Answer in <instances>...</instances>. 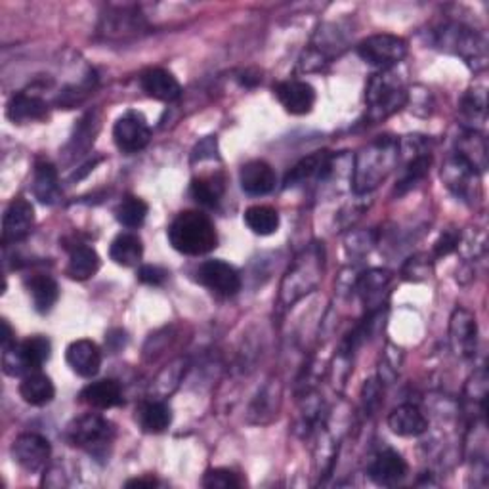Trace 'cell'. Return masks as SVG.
Listing matches in <instances>:
<instances>
[{"label": "cell", "instance_id": "27", "mask_svg": "<svg viewBox=\"0 0 489 489\" xmlns=\"http://www.w3.org/2000/svg\"><path fill=\"white\" fill-rule=\"evenodd\" d=\"M100 270V256L88 244H77L69 254L68 275L77 281H87Z\"/></svg>", "mask_w": 489, "mask_h": 489}, {"label": "cell", "instance_id": "18", "mask_svg": "<svg viewBox=\"0 0 489 489\" xmlns=\"http://www.w3.org/2000/svg\"><path fill=\"white\" fill-rule=\"evenodd\" d=\"M6 117L14 125L44 121L48 117V106L44 100H41L39 96L20 92L10 97V102L6 106Z\"/></svg>", "mask_w": 489, "mask_h": 489}, {"label": "cell", "instance_id": "20", "mask_svg": "<svg viewBox=\"0 0 489 489\" xmlns=\"http://www.w3.org/2000/svg\"><path fill=\"white\" fill-rule=\"evenodd\" d=\"M388 427L398 436L411 438V436H420L422 432H427L429 420L420 413L419 407L407 403L390 413Z\"/></svg>", "mask_w": 489, "mask_h": 489}, {"label": "cell", "instance_id": "3", "mask_svg": "<svg viewBox=\"0 0 489 489\" xmlns=\"http://www.w3.org/2000/svg\"><path fill=\"white\" fill-rule=\"evenodd\" d=\"M65 436L75 447L88 451L94 457H102L115 439V429L107 419L87 413L71 422Z\"/></svg>", "mask_w": 489, "mask_h": 489}, {"label": "cell", "instance_id": "1", "mask_svg": "<svg viewBox=\"0 0 489 489\" xmlns=\"http://www.w3.org/2000/svg\"><path fill=\"white\" fill-rule=\"evenodd\" d=\"M169 241L172 249L188 256H201L217 249V227L207 215L199 210H184L169 227Z\"/></svg>", "mask_w": 489, "mask_h": 489}, {"label": "cell", "instance_id": "36", "mask_svg": "<svg viewBox=\"0 0 489 489\" xmlns=\"http://www.w3.org/2000/svg\"><path fill=\"white\" fill-rule=\"evenodd\" d=\"M457 244H459L457 234L447 232V234H444L442 237L438 239V243H436V254L438 256H446V254H449V253H453L455 249H457Z\"/></svg>", "mask_w": 489, "mask_h": 489}, {"label": "cell", "instance_id": "33", "mask_svg": "<svg viewBox=\"0 0 489 489\" xmlns=\"http://www.w3.org/2000/svg\"><path fill=\"white\" fill-rule=\"evenodd\" d=\"M388 280H390V275L386 272H371V273H365V277L360 283V289H362L364 295H367L371 299L373 295H377L379 291L386 289Z\"/></svg>", "mask_w": 489, "mask_h": 489}, {"label": "cell", "instance_id": "11", "mask_svg": "<svg viewBox=\"0 0 489 489\" xmlns=\"http://www.w3.org/2000/svg\"><path fill=\"white\" fill-rule=\"evenodd\" d=\"M35 226V210L25 199H14L3 217V243H15L25 239Z\"/></svg>", "mask_w": 489, "mask_h": 489}, {"label": "cell", "instance_id": "17", "mask_svg": "<svg viewBox=\"0 0 489 489\" xmlns=\"http://www.w3.org/2000/svg\"><path fill=\"white\" fill-rule=\"evenodd\" d=\"M239 182L244 193L260 198V195H268L275 188V172L266 161H251L241 167Z\"/></svg>", "mask_w": 489, "mask_h": 489}, {"label": "cell", "instance_id": "38", "mask_svg": "<svg viewBox=\"0 0 489 489\" xmlns=\"http://www.w3.org/2000/svg\"><path fill=\"white\" fill-rule=\"evenodd\" d=\"M159 482L155 478H136V480H128L126 487H155Z\"/></svg>", "mask_w": 489, "mask_h": 489}, {"label": "cell", "instance_id": "24", "mask_svg": "<svg viewBox=\"0 0 489 489\" xmlns=\"http://www.w3.org/2000/svg\"><path fill=\"white\" fill-rule=\"evenodd\" d=\"M32 191H35V198L44 205L58 203L60 195H61V188H60L58 171L52 162H39V165L35 167Z\"/></svg>", "mask_w": 489, "mask_h": 489}, {"label": "cell", "instance_id": "13", "mask_svg": "<svg viewBox=\"0 0 489 489\" xmlns=\"http://www.w3.org/2000/svg\"><path fill=\"white\" fill-rule=\"evenodd\" d=\"M65 360H68V365L73 369V373L78 374V377L92 379L102 367V352L96 342L88 338H80L71 342L68 346Z\"/></svg>", "mask_w": 489, "mask_h": 489}, {"label": "cell", "instance_id": "12", "mask_svg": "<svg viewBox=\"0 0 489 489\" xmlns=\"http://www.w3.org/2000/svg\"><path fill=\"white\" fill-rule=\"evenodd\" d=\"M273 92L291 115H306L316 104V90L304 80H283L273 88Z\"/></svg>", "mask_w": 489, "mask_h": 489}, {"label": "cell", "instance_id": "15", "mask_svg": "<svg viewBox=\"0 0 489 489\" xmlns=\"http://www.w3.org/2000/svg\"><path fill=\"white\" fill-rule=\"evenodd\" d=\"M140 85L145 94L159 102H176L182 96V87L178 83V78L171 71L161 68L143 71L140 77Z\"/></svg>", "mask_w": 489, "mask_h": 489}, {"label": "cell", "instance_id": "5", "mask_svg": "<svg viewBox=\"0 0 489 489\" xmlns=\"http://www.w3.org/2000/svg\"><path fill=\"white\" fill-rule=\"evenodd\" d=\"M365 100L369 104V115L374 121H379L401 109L405 106L407 94L394 75L383 71L381 75H374L371 78Z\"/></svg>", "mask_w": 489, "mask_h": 489}, {"label": "cell", "instance_id": "19", "mask_svg": "<svg viewBox=\"0 0 489 489\" xmlns=\"http://www.w3.org/2000/svg\"><path fill=\"white\" fill-rule=\"evenodd\" d=\"M78 400L94 407V410H111V407L123 403V390L117 381L102 379L90 383L80 390Z\"/></svg>", "mask_w": 489, "mask_h": 489}, {"label": "cell", "instance_id": "37", "mask_svg": "<svg viewBox=\"0 0 489 489\" xmlns=\"http://www.w3.org/2000/svg\"><path fill=\"white\" fill-rule=\"evenodd\" d=\"M12 345H15V337H14V331L8 325L6 319H3V350L5 348H10Z\"/></svg>", "mask_w": 489, "mask_h": 489}, {"label": "cell", "instance_id": "2", "mask_svg": "<svg viewBox=\"0 0 489 489\" xmlns=\"http://www.w3.org/2000/svg\"><path fill=\"white\" fill-rule=\"evenodd\" d=\"M400 157V145L396 140L381 138L357 155L354 184L357 191H369L377 188L388 172L396 167Z\"/></svg>", "mask_w": 489, "mask_h": 489}, {"label": "cell", "instance_id": "16", "mask_svg": "<svg viewBox=\"0 0 489 489\" xmlns=\"http://www.w3.org/2000/svg\"><path fill=\"white\" fill-rule=\"evenodd\" d=\"M367 475L377 485H396L405 478L407 465L398 451L386 449L374 457Z\"/></svg>", "mask_w": 489, "mask_h": 489}, {"label": "cell", "instance_id": "35", "mask_svg": "<svg viewBox=\"0 0 489 489\" xmlns=\"http://www.w3.org/2000/svg\"><path fill=\"white\" fill-rule=\"evenodd\" d=\"M463 111L468 115L470 121L475 123H484L485 121V97L484 94L482 96H470L465 100V106H463Z\"/></svg>", "mask_w": 489, "mask_h": 489}, {"label": "cell", "instance_id": "23", "mask_svg": "<svg viewBox=\"0 0 489 489\" xmlns=\"http://www.w3.org/2000/svg\"><path fill=\"white\" fill-rule=\"evenodd\" d=\"M27 291L39 314L51 312L60 299V287L51 275H32L27 281Z\"/></svg>", "mask_w": 489, "mask_h": 489}, {"label": "cell", "instance_id": "31", "mask_svg": "<svg viewBox=\"0 0 489 489\" xmlns=\"http://www.w3.org/2000/svg\"><path fill=\"white\" fill-rule=\"evenodd\" d=\"M429 169H430V157H429V155H417V157L410 162V165H407L405 174H403V178H401V182L398 184V191L401 193V191H405V189L413 188L417 182H420L422 178L427 176Z\"/></svg>", "mask_w": 489, "mask_h": 489}, {"label": "cell", "instance_id": "32", "mask_svg": "<svg viewBox=\"0 0 489 489\" xmlns=\"http://www.w3.org/2000/svg\"><path fill=\"white\" fill-rule=\"evenodd\" d=\"M203 485L208 489H234L241 487L243 480L230 468H213L205 475Z\"/></svg>", "mask_w": 489, "mask_h": 489}, {"label": "cell", "instance_id": "34", "mask_svg": "<svg viewBox=\"0 0 489 489\" xmlns=\"http://www.w3.org/2000/svg\"><path fill=\"white\" fill-rule=\"evenodd\" d=\"M167 277H169V272L165 268H161V266H142L138 270V280L145 285H152V287H161L162 283L167 281Z\"/></svg>", "mask_w": 489, "mask_h": 489}, {"label": "cell", "instance_id": "30", "mask_svg": "<svg viewBox=\"0 0 489 489\" xmlns=\"http://www.w3.org/2000/svg\"><path fill=\"white\" fill-rule=\"evenodd\" d=\"M148 213H150L148 203L140 198H134V195H128V198H125L115 208V218L121 226L128 227V230H136V227H140L145 222Z\"/></svg>", "mask_w": 489, "mask_h": 489}, {"label": "cell", "instance_id": "26", "mask_svg": "<svg viewBox=\"0 0 489 489\" xmlns=\"http://www.w3.org/2000/svg\"><path fill=\"white\" fill-rule=\"evenodd\" d=\"M109 256L115 264L133 268L140 264L143 256V244L136 234H119L109 247Z\"/></svg>", "mask_w": 489, "mask_h": 489}, {"label": "cell", "instance_id": "25", "mask_svg": "<svg viewBox=\"0 0 489 489\" xmlns=\"http://www.w3.org/2000/svg\"><path fill=\"white\" fill-rule=\"evenodd\" d=\"M329 169H331V159L328 152H316L312 155L304 157L300 162H297V165L291 169V172L285 178V188H295L314 176L323 178V172H328Z\"/></svg>", "mask_w": 489, "mask_h": 489}, {"label": "cell", "instance_id": "22", "mask_svg": "<svg viewBox=\"0 0 489 489\" xmlns=\"http://www.w3.org/2000/svg\"><path fill=\"white\" fill-rule=\"evenodd\" d=\"M136 420L143 432L161 434L172 422L171 407L162 401H143L136 410Z\"/></svg>", "mask_w": 489, "mask_h": 489}, {"label": "cell", "instance_id": "14", "mask_svg": "<svg viewBox=\"0 0 489 489\" xmlns=\"http://www.w3.org/2000/svg\"><path fill=\"white\" fill-rule=\"evenodd\" d=\"M446 48H453L455 54L463 56L465 60H485V42L472 32L466 27L461 25H451L446 27L442 32V42ZM484 63V61H482Z\"/></svg>", "mask_w": 489, "mask_h": 489}, {"label": "cell", "instance_id": "7", "mask_svg": "<svg viewBox=\"0 0 489 489\" xmlns=\"http://www.w3.org/2000/svg\"><path fill=\"white\" fill-rule=\"evenodd\" d=\"M113 140L123 153H138L152 140V128L140 111H126L113 126Z\"/></svg>", "mask_w": 489, "mask_h": 489}, {"label": "cell", "instance_id": "8", "mask_svg": "<svg viewBox=\"0 0 489 489\" xmlns=\"http://www.w3.org/2000/svg\"><path fill=\"white\" fill-rule=\"evenodd\" d=\"M12 455L15 463H18L27 472H41L46 468L48 461L52 457V446L48 439L41 434H22L15 438L12 446Z\"/></svg>", "mask_w": 489, "mask_h": 489}, {"label": "cell", "instance_id": "21", "mask_svg": "<svg viewBox=\"0 0 489 489\" xmlns=\"http://www.w3.org/2000/svg\"><path fill=\"white\" fill-rule=\"evenodd\" d=\"M20 396L29 405L42 407L54 400L56 388H54V383L51 381V377H46V374H42L41 371H35L22 379Z\"/></svg>", "mask_w": 489, "mask_h": 489}, {"label": "cell", "instance_id": "9", "mask_svg": "<svg viewBox=\"0 0 489 489\" xmlns=\"http://www.w3.org/2000/svg\"><path fill=\"white\" fill-rule=\"evenodd\" d=\"M198 280L201 285L210 289L217 295L234 297L241 289V275L224 260H207L198 270Z\"/></svg>", "mask_w": 489, "mask_h": 489}, {"label": "cell", "instance_id": "28", "mask_svg": "<svg viewBox=\"0 0 489 489\" xmlns=\"http://www.w3.org/2000/svg\"><path fill=\"white\" fill-rule=\"evenodd\" d=\"M244 224L256 235H272L280 227V215L272 207L254 205L244 210Z\"/></svg>", "mask_w": 489, "mask_h": 489}, {"label": "cell", "instance_id": "29", "mask_svg": "<svg viewBox=\"0 0 489 489\" xmlns=\"http://www.w3.org/2000/svg\"><path fill=\"white\" fill-rule=\"evenodd\" d=\"M224 184V176L220 174L195 178L191 182V198L203 207H217L226 188Z\"/></svg>", "mask_w": 489, "mask_h": 489}, {"label": "cell", "instance_id": "10", "mask_svg": "<svg viewBox=\"0 0 489 489\" xmlns=\"http://www.w3.org/2000/svg\"><path fill=\"white\" fill-rule=\"evenodd\" d=\"M451 346L453 352L461 357H472L478 346V323L468 309H455L451 318Z\"/></svg>", "mask_w": 489, "mask_h": 489}, {"label": "cell", "instance_id": "6", "mask_svg": "<svg viewBox=\"0 0 489 489\" xmlns=\"http://www.w3.org/2000/svg\"><path fill=\"white\" fill-rule=\"evenodd\" d=\"M357 54L365 63L388 71L407 56V42L401 37L381 32V35L367 37L357 44Z\"/></svg>", "mask_w": 489, "mask_h": 489}, {"label": "cell", "instance_id": "4", "mask_svg": "<svg viewBox=\"0 0 489 489\" xmlns=\"http://www.w3.org/2000/svg\"><path fill=\"white\" fill-rule=\"evenodd\" d=\"M52 345L46 337H29L20 345H12L3 350V367L10 377H27V374L41 371V367L51 360Z\"/></svg>", "mask_w": 489, "mask_h": 489}]
</instances>
